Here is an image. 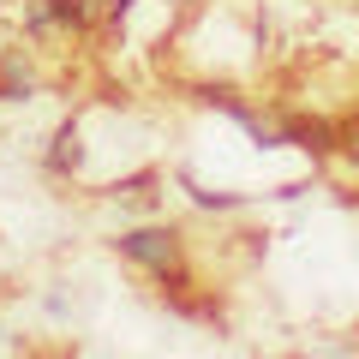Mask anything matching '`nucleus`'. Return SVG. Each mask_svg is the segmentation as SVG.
<instances>
[{
  "instance_id": "obj_1",
  "label": "nucleus",
  "mask_w": 359,
  "mask_h": 359,
  "mask_svg": "<svg viewBox=\"0 0 359 359\" xmlns=\"http://www.w3.org/2000/svg\"><path fill=\"white\" fill-rule=\"evenodd\" d=\"M114 252L126 257V264H138L144 276H156V282H180V276H186V240H180V228H168V222L126 228L114 240Z\"/></svg>"
},
{
  "instance_id": "obj_2",
  "label": "nucleus",
  "mask_w": 359,
  "mask_h": 359,
  "mask_svg": "<svg viewBox=\"0 0 359 359\" xmlns=\"http://www.w3.org/2000/svg\"><path fill=\"white\" fill-rule=\"evenodd\" d=\"M90 25H96V0H36L30 6L36 36H84Z\"/></svg>"
},
{
  "instance_id": "obj_3",
  "label": "nucleus",
  "mask_w": 359,
  "mask_h": 359,
  "mask_svg": "<svg viewBox=\"0 0 359 359\" xmlns=\"http://www.w3.org/2000/svg\"><path fill=\"white\" fill-rule=\"evenodd\" d=\"M48 168H54V174H72V168H78V120H66V126L54 132V150H48Z\"/></svg>"
},
{
  "instance_id": "obj_4",
  "label": "nucleus",
  "mask_w": 359,
  "mask_h": 359,
  "mask_svg": "<svg viewBox=\"0 0 359 359\" xmlns=\"http://www.w3.org/2000/svg\"><path fill=\"white\" fill-rule=\"evenodd\" d=\"M25 96H30V72L18 60H6L0 66V102H25Z\"/></svg>"
},
{
  "instance_id": "obj_5",
  "label": "nucleus",
  "mask_w": 359,
  "mask_h": 359,
  "mask_svg": "<svg viewBox=\"0 0 359 359\" xmlns=\"http://www.w3.org/2000/svg\"><path fill=\"white\" fill-rule=\"evenodd\" d=\"M102 13L120 25V18H132V13H138V0H102Z\"/></svg>"
},
{
  "instance_id": "obj_6",
  "label": "nucleus",
  "mask_w": 359,
  "mask_h": 359,
  "mask_svg": "<svg viewBox=\"0 0 359 359\" xmlns=\"http://www.w3.org/2000/svg\"><path fill=\"white\" fill-rule=\"evenodd\" d=\"M162 6H198V0H162Z\"/></svg>"
}]
</instances>
